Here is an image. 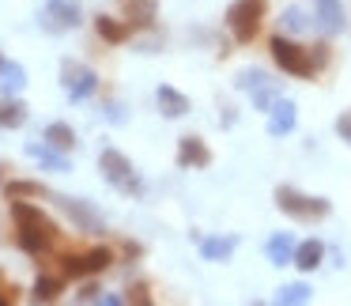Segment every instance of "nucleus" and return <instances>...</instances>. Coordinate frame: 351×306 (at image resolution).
I'll list each match as a JSON object with an SVG mask.
<instances>
[{
  "instance_id": "nucleus-1",
  "label": "nucleus",
  "mask_w": 351,
  "mask_h": 306,
  "mask_svg": "<svg viewBox=\"0 0 351 306\" xmlns=\"http://www.w3.org/2000/svg\"><path fill=\"white\" fill-rule=\"evenodd\" d=\"M12 220H16V242H19V250H27L31 257L49 253L57 246V238H61L57 223L49 220L42 208L27 204V200H12Z\"/></svg>"
},
{
  "instance_id": "nucleus-2",
  "label": "nucleus",
  "mask_w": 351,
  "mask_h": 306,
  "mask_svg": "<svg viewBox=\"0 0 351 306\" xmlns=\"http://www.w3.org/2000/svg\"><path fill=\"white\" fill-rule=\"evenodd\" d=\"M272 57L287 76H298V80H310L321 72L325 64V46H298L291 38H272Z\"/></svg>"
},
{
  "instance_id": "nucleus-3",
  "label": "nucleus",
  "mask_w": 351,
  "mask_h": 306,
  "mask_svg": "<svg viewBox=\"0 0 351 306\" xmlns=\"http://www.w3.org/2000/svg\"><path fill=\"white\" fill-rule=\"evenodd\" d=\"M99 167H102V178H106L110 185H117L121 193H129V197H140V193H144V182L136 178L132 163L125 159L117 148H106V152L99 155Z\"/></svg>"
},
{
  "instance_id": "nucleus-4",
  "label": "nucleus",
  "mask_w": 351,
  "mask_h": 306,
  "mask_svg": "<svg viewBox=\"0 0 351 306\" xmlns=\"http://www.w3.org/2000/svg\"><path fill=\"white\" fill-rule=\"evenodd\" d=\"M265 23V0H234L227 12V27L238 42H253Z\"/></svg>"
},
{
  "instance_id": "nucleus-5",
  "label": "nucleus",
  "mask_w": 351,
  "mask_h": 306,
  "mask_svg": "<svg viewBox=\"0 0 351 306\" xmlns=\"http://www.w3.org/2000/svg\"><path fill=\"white\" fill-rule=\"evenodd\" d=\"M276 204H280V212L295 215V220H321V215H328V200L321 197H306V193L291 189V185H280L276 189Z\"/></svg>"
},
{
  "instance_id": "nucleus-6",
  "label": "nucleus",
  "mask_w": 351,
  "mask_h": 306,
  "mask_svg": "<svg viewBox=\"0 0 351 306\" xmlns=\"http://www.w3.org/2000/svg\"><path fill=\"white\" fill-rule=\"evenodd\" d=\"M114 265V253L106 246H95V250H84V253H64L61 257V272L80 280V276H95V272H106Z\"/></svg>"
},
{
  "instance_id": "nucleus-7",
  "label": "nucleus",
  "mask_w": 351,
  "mask_h": 306,
  "mask_svg": "<svg viewBox=\"0 0 351 306\" xmlns=\"http://www.w3.org/2000/svg\"><path fill=\"white\" fill-rule=\"evenodd\" d=\"M61 87H64V95H69L72 102H84V99H91V95H95L99 80H95V72L87 69V64L64 61L61 64Z\"/></svg>"
},
{
  "instance_id": "nucleus-8",
  "label": "nucleus",
  "mask_w": 351,
  "mask_h": 306,
  "mask_svg": "<svg viewBox=\"0 0 351 306\" xmlns=\"http://www.w3.org/2000/svg\"><path fill=\"white\" fill-rule=\"evenodd\" d=\"M238 87L250 91V99H253L257 110H272V102L280 99V91L272 87V80H268L265 72H257V69H245L242 76H238Z\"/></svg>"
},
{
  "instance_id": "nucleus-9",
  "label": "nucleus",
  "mask_w": 351,
  "mask_h": 306,
  "mask_svg": "<svg viewBox=\"0 0 351 306\" xmlns=\"http://www.w3.org/2000/svg\"><path fill=\"white\" fill-rule=\"evenodd\" d=\"M49 200H57V208H61L64 215H69L72 223H76L80 231H102V220L99 212H95L87 200H76V197H64V193H49Z\"/></svg>"
},
{
  "instance_id": "nucleus-10",
  "label": "nucleus",
  "mask_w": 351,
  "mask_h": 306,
  "mask_svg": "<svg viewBox=\"0 0 351 306\" xmlns=\"http://www.w3.org/2000/svg\"><path fill=\"white\" fill-rule=\"evenodd\" d=\"M76 23H80V8L72 4V0H49L46 12H42V27H46V31H53V34L72 31Z\"/></svg>"
},
{
  "instance_id": "nucleus-11",
  "label": "nucleus",
  "mask_w": 351,
  "mask_h": 306,
  "mask_svg": "<svg viewBox=\"0 0 351 306\" xmlns=\"http://www.w3.org/2000/svg\"><path fill=\"white\" fill-rule=\"evenodd\" d=\"M295 129V102L287 99H276L272 110H268V132L272 137H283V132Z\"/></svg>"
},
{
  "instance_id": "nucleus-12",
  "label": "nucleus",
  "mask_w": 351,
  "mask_h": 306,
  "mask_svg": "<svg viewBox=\"0 0 351 306\" xmlns=\"http://www.w3.org/2000/svg\"><path fill=\"white\" fill-rule=\"evenodd\" d=\"M208 163H212V152H208L197 137H182V148H178V167H208Z\"/></svg>"
},
{
  "instance_id": "nucleus-13",
  "label": "nucleus",
  "mask_w": 351,
  "mask_h": 306,
  "mask_svg": "<svg viewBox=\"0 0 351 306\" xmlns=\"http://www.w3.org/2000/svg\"><path fill=\"white\" fill-rule=\"evenodd\" d=\"M317 19L325 34H340L343 31V4L340 0H317Z\"/></svg>"
},
{
  "instance_id": "nucleus-14",
  "label": "nucleus",
  "mask_w": 351,
  "mask_h": 306,
  "mask_svg": "<svg viewBox=\"0 0 351 306\" xmlns=\"http://www.w3.org/2000/svg\"><path fill=\"white\" fill-rule=\"evenodd\" d=\"M197 242H200V253H204L208 261H223V257H230V253H234L238 238L234 235H223V238L204 235V238H197Z\"/></svg>"
},
{
  "instance_id": "nucleus-15",
  "label": "nucleus",
  "mask_w": 351,
  "mask_h": 306,
  "mask_svg": "<svg viewBox=\"0 0 351 306\" xmlns=\"http://www.w3.org/2000/svg\"><path fill=\"white\" fill-rule=\"evenodd\" d=\"M95 31H99V38H106V42H114V46H121V42L132 34V27H129V23H121V19L99 16V19H95Z\"/></svg>"
},
{
  "instance_id": "nucleus-16",
  "label": "nucleus",
  "mask_w": 351,
  "mask_h": 306,
  "mask_svg": "<svg viewBox=\"0 0 351 306\" xmlns=\"http://www.w3.org/2000/svg\"><path fill=\"white\" fill-rule=\"evenodd\" d=\"M268 257H272V265H291L295 261V238L283 231V235H272L268 238Z\"/></svg>"
},
{
  "instance_id": "nucleus-17",
  "label": "nucleus",
  "mask_w": 351,
  "mask_h": 306,
  "mask_svg": "<svg viewBox=\"0 0 351 306\" xmlns=\"http://www.w3.org/2000/svg\"><path fill=\"white\" fill-rule=\"evenodd\" d=\"M159 106L167 117H185L189 114V99H185L182 91H174V87H159Z\"/></svg>"
},
{
  "instance_id": "nucleus-18",
  "label": "nucleus",
  "mask_w": 351,
  "mask_h": 306,
  "mask_svg": "<svg viewBox=\"0 0 351 306\" xmlns=\"http://www.w3.org/2000/svg\"><path fill=\"white\" fill-rule=\"evenodd\" d=\"M321 257H325V246L317 242V238H310V242H302V246H295V265L298 268H317L321 265Z\"/></svg>"
},
{
  "instance_id": "nucleus-19",
  "label": "nucleus",
  "mask_w": 351,
  "mask_h": 306,
  "mask_svg": "<svg viewBox=\"0 0 351 306\" xmlns=\"http://www.w3.org/2000/svg\"><path fill=\"white\" fill-rule=\"evenodd\" d=\"M27 121V106L16 99H0V129H19Z\"/></svg>"
},
{
  "instance_id": "nucleus-20",
  "label": "nucleus",
  "mask_w": 351,
  "mask_h": 306,
  "mask_svg": "<svg viewBox=\"0 0 351 306\" xmlns=\"http://www.w3.org/2000/svg\"><path fill=\"white\" fill-rule=\"evenodd\" d=\"M0 87H4V95H19L27 87V72L19 69V64H0Z\"/></svg>"
},
{
  "instance_id": "nucleus-21",
  "label": "nucleus",
  "mask_w": 351,
  "mask_h": 306,
  "mask_svg": "<svg viewBox=\"0 0 351 306\" xmlns=\"http://www.w3.org/2000/svg\"><path fill=\"white\" fill-rule=\"evenodd\" d=\"M46 140H49V148H57V152H69V148H76V132H72V125H64V121H53L46 129Z\"/></svg>"
},
{
  "instance_id": "nucleus-22",
  "label": "nucleus",
  "mask_w": 351,
  "mask_h": 306,
  "mask_svg": "<svg viewBox=\"0 0 351 306\" xmlns=\"http://www.w3.org/2000/svg\"><path fill=\"white\" fill-rule=\"evenodd\" d=\"M31 298L34 303H53V298H61V280H57V276H38Z\"/></svg>"
},
{
  "instance_id": "nucleus-23",
  "label": "nucleus",
  "mask_w": 351,
  "mask_h": 306,
  "mask_svg": "<svg viewBox=\"0 0 351 306\" xmlns=\"http://www.w3.org/2000/svg\"><path fill=\"white\" fill-rule=\"evenodd\" d=\"M8 200H27V197H46V185L42 182H8L4 185Z\"/></svg>"
},
{
  "instance_id": "nucleus-24",
  "label": "nucleus",
  "mask_w": 351,
  "mask_h": 306,
  "mask_svg": "<svg viewBox=\"0 0 351 306\" xmlns=\"http://www.w3.org/2000/svg\"><path fill=\"white\" fill-rule=\"evenodd\" d=\"M27 152H31L34 159H42V163H46V167H49V170H69V163H64L61 155H53V152H49V148H42V144H31V148H27Z\"/></svg>"
},
{
  "instance_id": "nucleus-25",
  "label": "nucleus",
  "mask_w": 351,
  "mask_h": 306,
  "mask_svg": "<svg viewBox=\"0 0 351 306\" xmlns=\"http://www.w3.org/2000/svg\"><path fill=\"white\" fill-rule=\"evenodd\" d=\"M306 298H310V287L306 283H291V287H280L276 303H306Z\"/></svg>"
},
{
  "instance_id": "nucleus-26",
  "label": "nucleus",
  "mask_w": 351,
  "mask_h": 306,
  "mask_svg": "<svg viewBox=\"0 0 351 306\" xmlns=\"http://www.w3.org/2000/svg\"><path fill=\"white\" fill-rule=\"evenodd\" d=\"M283 27H287V31H302V27H306V19H302V12H298V8H287V12H283Z\"/></svg>"
},
{
  "instance_id": "nucleus-27",
  "label": "nucleus",
  "mask_w": 351,
  "mask_h": 306,
  "mask_svg": "<svg viewBox=\"0 0 351 306\" xmlns=\"http://www.w3.org/2000/svg\"><path fill=\"white\" fill-rule=\"evenodd\" d=\"M336 132H340V137H343V140H348V144H351V114H343L340 121H336Z\"/></svg>"
},
{
  "instance_id": "nucleus-28",
  "label": "nucleus",
  "mask_w": 351,
  "mask_h": 306,
  "mask_svg": "<svg viewBox=\"0 0 351 306\" xmlns=\"http://www.w3.org/2000/svg\"><path fill=\"white\" fill-rule=\"evenodd\" d=\"M129 303H152L144 287H129Z\"/></svg>"
},
{
  "instance_id": "nucleus-29",
  "label": "nucleus",
  "mask_w": 351,
  "mask_h": 306,
  "mask_svg": "<svg viewBox=\"0 0 351 306\" xmlns=\"http://www.w3.org/2000/svg\"><path fill=\"white\" fill-rule=\"evenodd\" d=\"M0 303H8V298H4V295H0Z\"/></svg>"
},
{
  "instance_id": "nucleus-30",
  "label": "nucleus",
  "mask_w": 351,
  "mask_h": 306,
  "mask_svg": "<svg viewBox=\"0 0 351 306\" xmlns=\"http://www.w3.org/2000/svg\"><path fill=\"white\" fill-rule=\"evenodd\" d=\"M0 64H4V57H0Z\"/></svg>"
}]
</instances>
